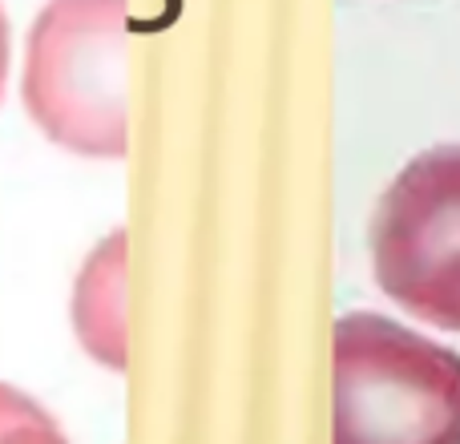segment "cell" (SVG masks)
Here are the masks:
<instances>
[{
	"instance_id": "cell-1",
	"label": "cell",
	"mask_w": 460,
	"mask_h": 444,
	"mask_svg": "<svg viewBox=\"0 0 460 444\" xmlns=\"http://www.w3.org/2000/svg\"><path fill=\"white\" fill-rule=\"evenodd\" d=\"M332 444H460V356L376 311L343 315Z\"/></svg>"
},
{
	"instance_id": "cell-2",
	"label": "cell",
	"mask_w": 460,
	"mask_h": 444,
	"mask_svg": "<svg viewBox=\"0 0 460 444\" xmlns=\"http://www.w3.org/2000/svg\"><path fill=\"white\" fill-rule=\"evenodd\" d=\"M21 102L81 158L126 154V0H49L24 40Z\"/></svg>"
},
{
	"instance_id": "cell-3",
	"label": "cell",
	"mask_w": 460,
	"mask_h": 444,
	"mask_svg": "<svg viewBox=\"0 0 460 444\" xmlns=\"http://www.w3.org/2000/svg\"><path fill=\"white\" fill-rule=\"evenodd\" d=\"M372 271L396 307L460 332V146L416 154L380 194Z\"/></svg>"
},
{
	"instance_id": "cell-4",
	"label": "cell",
	"mask_w": 460,
	"mask_h": 444,
	"mask_svg": "<svg viewBox=\"0 0 460 444\" xmlns=\"http://www.w3.org/2000/svg\"><path fill=\"white\" fill-rule=\"evenodd\" d=\"M73 332L93 364L126 372V230H110L73 283Z\"/></svg>"
},
{
	"instance_id": "cell-5",
	"label": "cell",
	"mask_w": 460,
	"mask_h": 444,
	"mask_svg": "<svg viewBox=\"0 0 460 444\" xmlns=\"http://www.w3.org/2000/svg\"><path fill=\"white\" fill-rule=\"evenodd\" d=\"M45 408L37 404L32 396H24L21 388H13V384H0V437H4L8 429H16V424L24 421H45Z\"/></svg>"
},
{
	"instance_id": "cell-6",
	"label": "cell",
	"mask_w": 460,
	"mask_h": 444,
	"mask_svg": "<svg viewBox=\"0 0 460 444\" xmlns=\"http://www.w3.org/2000/svg\"><path fill=\"white\" fill-rule=\"evenodd\" d=\"M0 444H69L65 440V432L53 424V416H45V421H24L16 424V429H8Z\"/></svg>"
},
{
	"instance_id": "cell-7",
	"label": "cell",
	"mask_w": 460,
	"mask_h": 444,
	"mask_svg": "<svg viewBox=\"0 0 460 444\" xmlns=\"http://www.w3.org/2000/svg\"><path fill=\"white\" fill-rule=\"evenodd\" d=\"M8 57H13V29H8L4 4H0V102H4V81H8Z\"/></svg>"
}]
</instances>
